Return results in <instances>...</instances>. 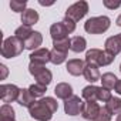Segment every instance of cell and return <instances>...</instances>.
Here are the masks:
<instances>
[{
  "label": "cell",
  "instance_id": "1",
  "mask_svg": "<svg viewBox=\"0 0 121 121\" xmlns=\"http://www.w3.org/2000/svg\"><path fill=\"white\" fill-rule=\"evenodd\" d=\"M57 110L58 104L53 97H43L29 108V114L37 121H50Z\"/></svg>",
  "mask_w": 121,
  "mask_h": 121
},
{
  "label": "cell",
  "instance_id": "2",
  "mask_svg": "<svg viewBox=\"0 0 121 121\" xmlns=\"http://www.w3.org/2000/svg\"><path fill=\"white\" fill-rule=\"evenodd\" d=\"M114 56H111L110 53H107L105 50H100V48H91L86 53V63L95 66V67H104V66H110L114 61Z\"/></svg>",
  "mask_w": 121,
  "mask_h": 121
},
{
  "label": "cell",
  "instance_id": "3",
  "mask_svg": "<svg viewBox=\"0 0 121 121\" xmlns=\"http://www.w3.org/2000/svg\"><path fill=\"white\" fill-rule=\"evenodd\" d=\"M24 48H26L24 41H22L16 36H10V37L4 39V41L2 44V56L4 58H13V57L20 56Z\"/></svg>",
  "mask_w": 121,
  "mask_h": 121
},
{
  "label": "cell",
  "instance_id": "4",
  "mask_svg": "<svg viewBox=\"0 0 121 121\" xmlns=\"http://www.w3.org/2000/svg\"><path fill=\"white\" fill-rule=\"evenodd\" d=\"M111 20L107 16H98V17H91L84 23V30L90 34H103L110 29Z\"/></svg>",
  "mask_w": 121,
  "mask_h": 121
},
{
  "label": "cell",
  "instance_id": "5",
  "mask_svg": "<svg viewBox=\"0 0 121 121\" xmlns=\"http://www.w3.org/2000/svg\"><path fill=\"white\" fill-rule=\"evenodd\" d=\"M29 71L30 74L36 78V83L41 84V86H48L53 80V74L48 69H46V66H40V64H34L30 63L29 64Z\"/></svg>",
  "mask_w": 121,
  "mask_h": 121
},
{
  "label": "cell",
  "instance_id": "6",
  "mask_svg": "<svg viewBox=\"0 0 121 121\" xmlns=\"http://www.w3.org/2000/svg\"><path fill=\"white\" fill-rule=\"evenodd\" d=\"M87 13H88V3L86 0H80V2H76L66 10V17L73 22H78Z\"/></svg>",
  "mask_w": 121,
  "mask_h": 121
},
{
  "label": "cell",
  "instance_id": "7",
  "mask_svg": "<svg viewBox=\"0 0 121 121\" xmlns=\"http://www.w3.org/2000/svg\"><path fill=\"white\" fill-rule=\"evenodd\" d=\"M20 90L22 88H19L14 84H2L0 86V97H2V101L4 104L17 101L19 95H20Z\"/></svg>",
  "mask_w": 121,
  "mask_h": 121
},
{
  "label": "cell",
  "instance_id": "8",
  "mask_svg": "<svg viewBox=\"0 0 121 121\" xmlns=\"http://www.w3.org/2000/svg\"><path fill=\"white\" fill-rule=\"evenodd\" d=\"M83 107H84L83 100H81L80 97H77V95H73L71 98L66 100V103H64V112H66L67 115L74 117V115L81 114Z\"/></svg>",
  "mask_w": 121,
  "mask_h": 121
},
{
  "label": "cell",
  "instance_id": "9",
  "mask_svg": "<svg viewBox=\"0 0 121 121\" xmlns=\"http://www.w3.org/2000/svg\"><path fill=\"white\" fill-rule=\"evenodd\" d=\"M29 57H30V63L40 64V66H46L48 61H51V51L48 48L43 47V48H39V50L31 51V54Z\"/></svg>",
  "mask_w": 121,
  "mask_h": 121
},
{
  "label": "cell",
  "instance_id": "10",
  "mask_svg": "<svg viewBox=\"0 0 121 121\" xmlns=\"http://www.w3.org/2000/svg\"><path fill=\"white\" fill-rule=\"evenodd\" d=\"M100 110H101V107L98 105V103H95V101H86L84 107H83V111H81V115H83L84 120L94 121L98 117Z\"/></svg>",
  "mask_w": 121,
  "mask_h": 121
},
{
  "label": "cell",
  "instance_id": "11",
  "mask_svg": "<svg viewBox=\"0 0 121 121\" xmlns=\"http://www.w3.org/2000/svg\"><path fill=\"white\" fill-rule=\"evenodd\" d=\"M69 31L64 26L63 22H57L54 24H51L50 27V36L53 39V41H58V40H64V39H69Z\"/></svg>",
  "mask_w": 121,
  "mask_h": 121
},
{
  "label": "cell",
  "instance_id": "12",
  "mask_svg": "<svg viewBox=\"0 0 121 121\" xmlns=\"http://www.w3.org/2000/svg\"><path fill=\"white\" fill-rule=\"evenodd\" d=\"M104 46H105V51L115 57L118 53H121V37H120V34L112 36V37H108L105 40V44Z\"/></svg>",
  "mask_w": 121,
  "mask_h": 121
},
{
  "label": "cell",
  "instance_id": "13",
  "mask_svg": "<svg viewBox=\"0 0 121 121\" xmlns=\"http://www.w3.org/2000/svg\"><path fill=\"white\" fill-rule=\"evenodd\" d=\"M66 69H67L69 74H71V76L77 77V76H80V74H83V73H84L86 64H84L83 60H80V58H71V60H69V61H67Z\"/></svg>",
  "mask_w": 121,
  "mask_h": 121
},
{
  "label": "cell",
  "instance_id": "14",
  "mask_svg": "<svg viewBox=\"0 0 121 121\" xmlns=\"http://www.w3.org/2000/svg\"><path fill=\"white\" fill-rule=\"evenodd\" d=\"M54 94L57 95V98H61L66 101L73 97V87L69 83H58L54 87Z\"/></svg>",
  "mask_w": 121,
  "mask_h": 121
},
{
  "label": "cell",
  "instance_id": "15",
  "mask_svg": "<svg viewBox=\"0 0 121 121\" xmlns=\"http://www.w3.org/2000/svg\"><path fill=\"white\" fill-rule=\"evenodd\" d=\"M41 43H43V36H41V33H40V31H33V34L24 41V46H26L27 50L34 51V50H39V47L41 46Z\"/></svg>",
  "mask_w": 121,
  "mask_h": 121
},
{
  "label": "cell",
  "instance_id": "16",
  "mask_svg": "<svg viewBox=\"0 0 121 121\" xmlns=\"http://www.w3.org/2000/svg\"><path fill=\"white\" fill-rule=\"evenodd\" d=\"M37 22H39V13L34 9H27L26 12L22 13V23H23V26L31 27Z\"/></svg>",
  "mask_w": 121,
  "mask_h": 121
},
{
  "label": "cell",
  "instance_id": "17",
  "mask_svg": "<svg viewBox=\"0 0 121 121\" xmlns=\"http://www.w3.org/2000/svg\"><path fill=\"white\" fill-rule=\"evenodd\" d=\"M83 76H84V78H86L88 83H95V81L101 80V76H100V70H98V67L91 66V64H87V66H86Z\"/></svg>",
  "mask_w": 121,
  "mask_h": 121
},
{
  "label": "cell",
  "instance_id": "18",
  "mask_svg": "<svg viewBox=\"0 0 121 121\" xmlns=\"http://www.w3.org/2000/svg\"><path fill=\"white\" fill-rule=\"evenodd\" d=\"M17 103H19L22 107H27V108H30V107L36 103V98L31 95V93H30L29 88H22V90H20V95H19Z\"/></svg>",
  "mask_w": 121,
  "mask_h": 121
},
{
  "label": "cell",
  "instance_id": "19",
  "mask_svg": "<svg viewBox=\"0 0 121 121\" xmlns=\"http://www.w3.org/2000/svg\"><path fill=\"white\" fill-rule=\"evenodd\" d=\"M86 47H87V41H86L84 37H81V36H74V37L70 39V50H71V51H74V53H81V51L86 50Z\"/></svg>",
  "mask_w": 121,
  "mask_h": 121
},
{
  "label": "cell",
  "instance_id": "20",
  "mask_svg": "<svg viewBox=\"0 0 121 121\" xmlns=\"http://www.w3.org/2000/svg\"><path fill=\"white\" fill-rule=\"evenodd\" d=\"M98 90H100V87L87 86V87L83 88L81 97H83L86 101H98Z\"/></svg>",
  "mask_w": 121,
  "mask_h": 121
},
{
  "label": "cell",
  "instance_id": "21",
  "mask_svg": "<svg viewBox=\"0 0 121 121\" xmlns=\"http://www.w3.org/2000/svg\"><path fill=\"white\" fill-rule=\"evenodd\" d=\"M0 121H16L14 110L10 104H3L0 107Z\"/></svg>",
  "mask_w": 121,
  "mask_h": 121
},
{
  "label": "cell",
  "instance_id": "22",
  "mask_svg": "<svg viewBox=\"0 0 121 121\" xmlns=\"http://www.w3.org/2000/svg\"><path fill=\"white\" fill-rule=\"evenodd\" d=\"M105 108L110 111V114H121V98L118 97H111L105 103Z\"/></svg>",
  "mask_w": 121,
  "mask_h": 121
},
{
  "label": "cell",
  "instance_id": "23",
  "mask_svg": "<svg viewBox=\"0 0 121 121\" xmlns=\"http://www.w3.org/2000/svg\"><path fill=\"white\" fill-rule=\"evenodd\" d=\"M117 77L112 74V73H104L103 76H101V87L103 88H107V90H112L114 87H115V83H117Z\"/></svg>",
  "mask_w": 121,
  "mask_h": 121
},
{
  "label": "cell",
  "instance_id": "24",
  "mask_svg": "<svg viewBox=\"0 0 121 121\" xmlns=\"http://www.w3.org/2000/svg\"><path fill=\"white\" fill-rule=\"evenodd\" d=\"M31 34H33V30H31V27H29V26H20V27H17L16 31H14V36H16L17 39H20L22 41H26Z\"/></svg>",
  "mask_w": 121,
  "mask_h": 121
},
{
  "label": "cell",
  "instance_id": "25",
  "mask_svg": "<svg viewBox=\"0 0 121 121\" xmlns=\"http://www.w3.org/2000/svg\"><path fill=\"white\" fill-rule=\"evenodd\" d=\"M29 90H30V93H31V95H33L34 98H40V97H43V95L46 94L47 87H46V86H41V84H39V83H34V84H31V86L29 87Z\"/></svg>",
  "mask_w": 121,
  "mask_h": 121
},
{
  "label": "cell",
  "instance_id": "26",
  "mask_svg": "<svg viewBox=\"0 0 121 121\" xmlns=\"http://www.w3.org/2000/svg\"><path fill=\"white\" fill-rule=\"evenodd\" d=\"M66 58H67V53L64 51H58V50H51V63L58 66V64H61L66 61Z\"/></svg>",
  "mask_w": 121,
  "mask_h": 121
},
{
  "label": "cell",
  "instance_id": "27",
  "mask_svg": "<svg viewBox=\"0 0 121 121\" xmlns=\"http://www.w3.org/2000/svg\"><path fill=\"white\" fill-rule=\"evenodd\" d=\"M26 6H27V2H26V0H12V2H10V9H12L13 12H16V13H23V12H26V10H27Z\"/></svg>",
  "mask_w": 121,
  "mask_h": 121
},
{
  "label": "cell",
  "instance_id": "28",
  "mask_svg": "<svg viewBox=\"0 0 121 121\" xmlns=\"http://www.w3.org/2000/svg\"><path fill=\"white\" fill-rule=\"evenodd\" d=\"M53 48L54 50H58V51H64V53H69V48H70V39H64V40H58V41H53Z\"/></svg>",
  "mask_w": 121,
  "mask_h": 121
},
{
  "label": "cell",
  "instance_id": "29",
  "mask_svg": "<svg viewBox=\"0 0 121 121\" xmlns=\"http://www.w3.org/2000/svg\"><path fill=\"white\" fill-rule=\"evenodd\" d=\"M110 98H111V93H110V90H107V88H103V87H100V90H98V101L107 103V101H108Z\"/></svg>",
  "mask_w": 121,
  "mask_h": 121
},
{
  "label": "cell",
  "instance_id": "30",
  "mask_svg": "<svg viewBox=\"0 0 121 121\" xmlns=\"http://www.w3.org/2000/svg\"><path fill=\"white\" fill-rule=\"evenodd\" d=\"M110 120H111V114H110V111H108L105 107H103V108L100 110L98 117H97L94 121H110Z\"/></svg>",
  "mask_w": 121,
  "mask_h": 121
},
{
  "label": "cell",
  "instance_id": "31",
  "mask_svg": "<svg viewBox=\"0 0 121 121\" xmlns=\"http://www.w3.org/2000/svg\"><path fill=\"white\" fill-rule=\"evenodd\" d=\"M63 23H64V26H66V29H67V31H69V33H73V31L76 30V22H73V20H70V19L64 17Z\"/></svg>",
  "mask_w": 121,
  "mask_h": 121
},
{
  "label": "cell",
  "instance_id": "32",
  "mask_svg": "<svg viewBox=\"0 0 121 121\" xmlns=\"http://www.w3.org/2000/svg\"><path fill=\"white\" fill-rule=\"evenodd\" d=\"M104 6H105L107 9H111V10H114V9H118V7L121 6V2L112 3V2H110V0H104Z\"/></svg>",
  "mask_w": 121,
  "mask_h": 121
},
{
  "label": "cell",
  "instance_id": "33",
  "mask_svg": "<svg viewBox=\"0 0 121 121\" xmlns=\"http://www.w3.org/2000/svg\"><path fill=\"white\" fill-rule=\"evenodd\" d=\"M0 70H2V80H4L6 78V76H7V67L4 66V64H0Z\"/></svg>",
  "mask_w": 121,
  "mask_h": 121
},
{
  "label": "cell",
  "instance_id": "34",
  "mask_svg": "<svg viewBox=\"0 0 121 121\" xmlns=\"http://www.w3.org/2000/svg\"><path fill=\"white\" fill-rule=\"evenodd\" d=\"M114 90H115V93H117V94H120V95H121V80H117Z\"/></svg>",
  "mask_w": 121,
  "mask_h": 121
},
{
  "label": "cell",
  "instance_id": "35",
  "mask_svg": "<svg viewBox=\"0 0 121 121\" xmlns=\"http://www.w3.org/2000/svg\"><path fill=\"white\" fill-rule=\"evenodd\" d=\"M115 23H117V26H120V27H121V14L117 17V22H115Z\"/></svg>",
  "mask_w": 121,
  "mask_h": 121
},
{
  "label": "cell",
  "instance_id": "36",
  "mask_svg": "<svg viewBox=\"0 0 121 121\" xmlns=\"http://www.w3.org/2000/svg\"><path fill=\"white\" fill-rule=\"evenodd\" d=\"M117 121H121V114H118V115H117Z\"/></svg>",
  "mask_w": 121,
  "mask_h": 121
},
{
  "label": "cell",
  "instance_id": "37",
  "mask_svg": "<svg viewBox=\"0 0 121 121\" xmlns=\"http://www.w3.org/2000/svg\"><path fill=\"white\" fill-rule=\"evenodd\" d=\"M120 71H121V64H120Z\"/></svg>",
  "mask_w": 121,
  "mask_h": 121
}]
</instances>
